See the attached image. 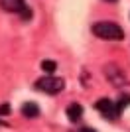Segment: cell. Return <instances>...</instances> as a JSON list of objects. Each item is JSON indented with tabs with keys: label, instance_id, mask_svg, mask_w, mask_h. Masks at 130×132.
<instances>
[{
	"label": "cell",
	"instance_id": "cell-1",
	"mask_svg": "<svg viewBox=\"0 0 130 132\" xmlns=\"http://www.w3.org/2000/svg\"><path fill=\"white\" fill-rule=\"evenodd\" d=\"M93 34L97 38H103V39H112V42H118V39L124 38V32L118 24L114 22H97L93 24Z\"/></svg>",
	"mask_w": 130,
	"mask_h": 132
},
{
	"label": "cell",
	"instance_id": "cell-2",
	"mask_svg": "<svg viewBox=\"0 0 130 132\" xmlns=\"http://www.w3.org/2000/svg\"><path fill=\"white\" fill-rule=\"evenodd\" d=\"M36 89L45 95H59L65 89V81L61 77H53V75H45V77L36 81Z\"/></svg>",
	"mask_w": 130,
	"mask_h": 132
},
{
	"label": "cell",
	"instance_id": "cell-3",
	"mask_svg": "<svg viewBox=\"0 0 130 132\" xmlns=\"http://www.w3.org/2000/svg\"><path fill=\"white\" fill-rule=\"evenodd\" d=\"M95 109L99 110V112H103L107 118H116V116L120 114V110L116 109V103H112L110 99H101L95 103Z\"/></svg>",
	"mask_w": 130,
	"mask_h": 132
},
{
	"label": "cell",
	"instance_id": "cell-4",
	"mask_svg": "<svg viewBox=\"0 0 130 132\" xmlns=\"http://www.w3.org/2000/svg\"><path fill=\"white\" fill-rule=\"evenodd\" d=\"M0 8L6 12H22L24 0H0Z\"/></svg>",
	"mask_w": 130,
	"mask_h": 132
},
{
	"label": "cell",
	"instance_id": "cell-5",
	"mask_svg": "<svg viewBox=\"0 0 130 132\" xmlns=\"http://www.w3.org/2000/svg\"><path fill=\"white\" fill-rule=\"evenodd\" d=\"M67 116H69L71 122H77L83 116V106L77 105V103H71V105L67 106Z\"/></svg>",
	"mask_w": 130,
	"mask_h": 132
},
{
	"label": "cell",
	"instance_id": "cell-6",
	"mask_svg": "<svg viewBox=\"0 0 130 132\" xmlns=\"http://www.w3.org/2000/svg\"><path fill=\"white\" fill-rule=\"evenodd\" d=\"M22 114L28 116V118H34V116L39 114V109H38V105H34V103H24V105H22Z\"/></svg>",
	"mask_w": 130,
	"mask_h": 132
},
{
	"label": "cell",
	"instance_id": "cell-7",
	"mask_svg": "<svg viewBox=\"0 0 130 132\" xmlns=\"http://www.w3.org/2000/svg\"><path fill=\"white\" fill-rule=\"evenodd\" d=\"M42 69H43V71H45V73L49 75V73H53L55 69H57V65H55V61L45 59V61H42Z\"/></svg>",
	"mask_w": 130,
	"mask_h": 132
},
{
	"label": "cell",
	"instance_id": "cell-8",
	"mask_svg": "<svg viewBox=\"0 0 130 132\" xmlns=\"http://www.w3.org/2000/svg\"><path fill=\"white\" fill-rule=\"evenodd\" d=\"M128 105H130V97H122V99H120L118 103H116V109H118L120 112H122V110H124Z\"/></svg>",
	"mask_w": 130,
	"mask_h": 132
},
{
	"label": "cell",
	"instance_id": "cell-9",
	"mask_svg": "<svg viewBox=\"0 0 130 132\" xmlns=\"http://www.w3.org/2000/svg\"><path fill=\"white\" fill-rule=\"evenodd\" d=\"M0 114H10V106L2 105V106H0Z\"/></svg>",
	"mask_w": 130,
	"mask_h": 132
},
{
	"label": "cell",
	"instance_id": "cell-10",
	"mask_svg": "<svg viewBox=\"0 0 130 132\" xmlns=\"http://www.w3.org/2000/svg\"><path fill=\"white\" fill-rule=\"evenodd\" d=\"M81 132H95L93 128H81Z\"/></svg>",
	"mask_w": 130,
	"mask_h": 132
},
{
	"label": "cell",
	"instance_id": "cell-11",
	"mask_svg": "<svg viewBox=\"0 0 130 132\" xmlns=\"http://www.w3.org/2000/svg\"><path fill=\"white\" fill-rule=\"evenodd\" d=\"M104 2H116V0H104Z\"/></svg>",
	"mask_w": 130,
	"mask_h": 132
}]
</instances>
